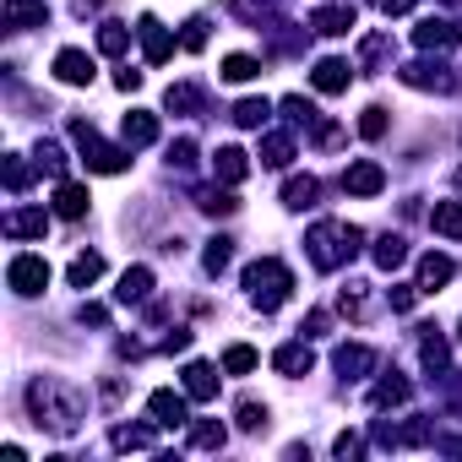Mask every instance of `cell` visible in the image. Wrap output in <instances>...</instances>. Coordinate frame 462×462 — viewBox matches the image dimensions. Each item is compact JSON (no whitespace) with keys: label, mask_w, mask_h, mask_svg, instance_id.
Returning a JSON list of instances; mask_svg holds the SVG:
<instances>
[{"label":"cell","mask_w":462,"mask_h":462,"mask_svg":"<svg viewBox=\"0 0 462 462\" xmlns=\"http://www.w3.org/2000/svg\"><path fill=\"white\" fill-rule=\"evenodd\" d=\"M28 413H33V424L50 430V435H77L82 419H88V397H82L77 386L55 381V375H33V381H28Z\"/></svg>","instance_id":"1"},{"label":"cell","mask_w":462,"mask_h":462,"mask_svg":"<svg viewBox=\"0 0 462 462\" xmlns=\"http://www.w3.org/2000/svg\"><path fill=\"white\" fill-rule=\"evenodd\" d=\"M305 245H310V262H316V273H337V267H348L354 256H359V245H365V228H354V223H337V217H321L310 235H305Z\"/></svg>","instance_id":"2"},{"label":"cell","mask_w":462,"mask_h":462,"mask_svg":"<svg viewBox=\"0 0 462 462\" xmlns=\"http://www.w3.org/2000/svg\"><path fill=\"white\" fill-rule=\"evenodd\" d=\"M245 289H251V305H256L262 316H273V310L294 294V273H289L278 256H262V262L245 267Z\"/></svg>","instance_id":"3"},{"label":"cell","mask_w":462,"mask_h":462,"mask_svg":"<svg viewBox=\"0 0 462 462\" xmlns=\"http://www.w3.org/2000/svg\"><path fill=\"white\" fill-rule=\"evenodd\" d=\"M71 142H77V152H82V163H88L93 174H120V169L131 163V147H109L88 120H71Z\"/></svg>","instance_id":"4"},{"label":"cell","mask_w":462,"mask_h":462,"mask_svg":"<svg viewBox=\"0 0 462 462\" xmlns=\"http://www.w3.org/2000/svg\"><path fill=\"white\" fill-rule=\"evenodd\" d=\"M6 283H12V294L39 300V294L50 289V262L33 256V251H23V256H12V267H6Z\"/></svg>","instance_id":"5"},{"label":"cell","mask_w":462,"mask_h":462,"mask_svg":"<svg viewBox=\"0 0 462 462\" xmlns=\"http://www.w3.org/2000/svg\"><path fill=\"white\" fill-rule=\"evenodd\" d=\"M147 413L158 430H190V392H174V386H158L147 397Z\"/></svg>","instance_id":"6"},{"label":"cell","mask_w":462,"mask_h":462,"mask_svg":"<svg viewBox=\"0 0 462 462\" xmlns=\"http://www.w3.org/2000/svg\"><path fill=\"white\" fill-rule=\"evenodd\" d=\"M397 77H402V88H413V93H451V88H457V77H451L440 60H408Z\"/></svg>","instance_id":"7"},{"label":"cell","mask_w":462,"mask_h":462,"mask_svg":"<svg viewBox=\"0 0 462 462\" xmlns=\"http://www.w3.org/2000/svg\"><path fill=\"white\" fill-rule=\"evenodd\" d=\"M413 44H419L424 55H446V50H457V44H462V28H457V23H446V17H424V23L413 28Z\"/></svg>","instance_id":"8"},{"label":"cell","mask_w":462,"mask_h":462,"mask_svg":"<svg viewBox=\"0 0 462 462\" xmlns=\"http://www.w3.org/2000/svg\"><path fill=\"white\" fill-rule=\"evenodd\" d=\"M343 190H348V196H381V190H386V169H381L375 158H359V163L343 169Z\"/></svg>","instance_id":"9"},{"label":"cell","mask_w":462,"mask_h":462,"mask_svg":"<svg viewBox=\"0 0 462 462\" xmlns=\"http://www.w3.org/2000/svg\"><path fill=\"white\" fill-rule=\"evenodd\" d=\"M136 33H142V55H147V66L174 60V33H169L158 17H142V23H136Z\"/></svg>","instance_id":"10"},{"label":"cell","mask_w":462,"mask_h":462,"mask_svg":"<svg viewBox=\"0 0 462 462\" xmlns=\"http://www.w3.org/2000/svg\"><path fill=\"white\" fill-rule=\"evenodd\" d=\"M332 365H337V375H343V381H365V375L381 365V354H375V348H365V343H343V348L332 354Z\"/></svg>","instance_id":"11"},{"label":"cell","mask_w":462,"mask_h":462,"mask_svg":"<svg viewBox=\"0 0 462 462\" xmlns=\"http://www.w3.org/2000/svg\"><path fill=\"white\" fill-rule=\"evenodd\" d=\"M273 370H278V375H289V381H300V375H310V370H316V354H310V337H300V343H283V348L273 354Z\"/></svg>","instance_id":"12"},{"label":"cell","mask_w":462,"mask_h":462,"mask_svg":"<svg viewBox=\"0 0 462 462\" xmlns=\"http://www.w3.org/2000/svg\"><path fill=\"white\" fill-rule=\"evenodd\" d=\"M0 23H6L12 33L44 28V23H50V6H44V0H6V6H0Z\"/></svg>","instance_id":"13"},{"label":"cell","mask_w":462,"mask_h":462,"mask_svg":"<svg viewBox=\"0 0 462 462\" xmlns=\"http://www.w3.org/2000/svg\"><path fill=\"white\" fill-rule=\"evenodd\" d=\"M93 71H98V66H93L88 50H60V55H55V77H60L66 88H88Z\"/></svg>","instance_id":"14"},{"label":"cell","mask_w":462,"mask_h":462,"mask_svg":"<svg viewBox=\"0 0 462 462\" xmlns=\"http://www.w3.org/2000/svg\"><path fill=\"white\" fill-rule=\"evenodd\" d=\"M6 235H12V240H44V235H50V212H44V207H17V212L6 217Z\"/></svg>","instance_id":"15"},{"label":"cell","mask_w":462,"mask_h":462,"mask_svg":"<svg viewBox=\"0 0 462 462\" xmlns=\"http://www.w3.org/2000/svg\"><path fill=\"white\" fill-rule=\"evenodd\" d=\"M120 142L136 152V147H152L158 142V115H147V109H131L125 120H120Z\"/></svg>","instance_id":"16"},{"label":"cell","mask_w":462,"mask_h":462,"mask_svg":"<svg viewBox=\"0 0 462 462\" xmlns=\"http://www.w3.org/2000/svg\"><path fill=\"white\" fill-rule=\"evenodd\" d=\"M451 273H457V262H451V256H440V251L419 256V294H440V289L451 283Z\"/></svg>","instance_id":"17"},{"label":"cell","mask_w":462,"mask_h":462,"mask_svg":"<svg viewBox=\"0 0 462 462\" xmlns=\"http://www.w3.org/2000/svg\"><path fill=\"white\" fill-rule=\"evenodd\" d=\"M88 207H93V196H88V185H77V180H60L55 185V217H88Z\"/></svg>","instance_id":"18"},{"label":"cell","mask_w":462,"mask_h":462,"mask_svg":"<svg viewBox=\"0 0 462 462\" xmlns=\"http://www.w3.org/2000/svg\"><path fill=\"white\" fill-rule=\"evenodd\" d=\"M115 300H120V305H147V300H152V267H125Z\"/></svg>","instance_id":"19"},{"label":"cell","mask_w":462,"mask_h":462,"mask_svg":"<svg viewBox=\"0 0 462 462\" xmlns=\"http://www.w3.org/2000/svg\"><path fill=\"white\" fill-rule=\"evenodd\" d=\"M419 359H424V370H430V375H446V359H451V348H446L440 327H419Z\"/></svg>","instance_id":"20"},{"label":"cell","mask_w":462,"mask_h":462,"mask_svg":"<svg viewBox=\"0 0 462 462\" xmlns=\"http://www.w3.org/2000/svg\"><path fill=\"white\" fill-rule=\"evenodd\" d=\"M212 174H217L223 185H240V180L251 174V158H245L240 147H217V152H212Z\"/></svg>","instance_id":"21"},{"label":"cell","mask_w":462,"mask_h":462,"mask_svg":"<svg viewBox=\"0 0 462 462\" xmlns=\"http://www.w3.org/2000/svg\"><path fill=\"white\" fill-rule=\"evenodd\" d=\"M392 55H397L392 33H365V39H359V71H381Z\"/></svg>","instance_id":"22"},{"label":"cell","mask_w":462,"mask_h":462,"mask_svg":"<svg viewBox=\"0 0 462 462\" xmlns=\"http://www.w3.org/2000/svg\"><path fill=\"white\" fill-rule=\"evenodd\" d=\"M310 82H316V93H348L354 71H348V60H316Z\"/></svg>","instance_id":"23"},{"label":"cell","mask_w":462,"mask_h":462,"mask_svg":"<svg viewBox=\"0 0 462 462\" xmlns=\"http://www.w3.org/2000/svg\"><path fill=\"white\" fill-rule=\"evenodd\" d=\"M256 158H262V169H289V163H294V136H289V131H267Z\"/></svg>","instance_id":"24"},{"label":"cell","mask_w":462,"mask_h":462,"mask_svg":"<svg viewBox=\"0 0 462 462\" xmlns=\"http://www.w3.org/2000/svg\"><path fill=\"white\" fill-rule=\"evenodd\" d=\"M185 392H190V402H217V370L212 365H185Z\"/></svg>","instance_id":"25"},{"label":"cell","mask_w":462,"mask_h":462,"mask_svg":"<svg viewBox=\"0 0 462 462\" xmlns=\"http://www.w3.org/2000/svg\"><path fill=\"white\" fill-rule=\"evenodd\" d=\"M109 446L115 451H158V430H147V424H115Z\"/></svg>","instance_id":"26"},{"label":"cell","mask_w":462,"mask_h":462,"mask_svg":"<svg viewBox=\"0 0 462 462\" xmlns=\"http://www.w3.org/2000/svg\"><path fill=\"white\" fill-rule=\"evenodd\" d=\"M316 196H321V180H316V174H294V180L283 185V207H289V212L316 207Z\"/></svg>","instance_id":"27"},{"label":"cell","mask_w":462,"mask_h":462,"mask_svg":"<svg viewBox=\"0 0 462 462\" xmlns=\"http://www.w3.org/2000/svg\"><path fill=\"white\" fill-rule=\"evenodd\" d=\"M98 278H104V256H98V251L71 256V267H66V283H71V289H93Z\"/></svg>","instance_id":"28"},{"label":"cell","mask_w":462,"mask_h":462,"mask_svg":"<svg viewBox=\"0 0 462 462\" xmlns=\"http://www.w3.org/2000/svg\"><path fill=\"white\" fill-rule=\"evenodd\" d=\"M408 397H413V386H408L397 370H392V375H381V381L370 386V408H397V402H408Z\"/></svg>","instance_id":"29"},{"label":"cell","mask_w":462,"mask_h":462,"mask_svg":"<svg viewBox=\"0 0 462 462\" xmlns=\"http://www.w3.org/2000/svg\"><path fill=\"white\" fill-rule=\"evenodd\" d=\"M430 228L440 240H462V201H435L430 207Z\"/></svg>","instance_id":"30"},{"label":"cell","mask_w":462,"mask_h":462,"mask_svg":"<svg viewBox=\"0 0 462 462\" xmlns=\"http://www.w3.org/2000/svg\"><path fill=\"white\" fill-rule=\"evenodd\" d=\"M310 28L327 33V39H343V33L354 28V6H321V12L310 17Z\"/></svg>","instance_id":"31"},{"label":"cell","mask_w":462,"mask_h":462,"mask_svg":"<svg viewBox=\"0 0 462 462\" xmlns=\"http://www.w3.org/2000/svg\"><path fill=\"white\" fill-rule=\"evenodd\" d=\"M163 109H169V115H201V88H196V82H174V88L163 93Z\"/></svg>","instance_id":"32"},{"label":"cell","mask_w":462,"mask_h":462,"mask_svg":"<svg viewBox=\"0 0 462 462\" xmlns=\"http://www.w3.org/2000/svg\"><path fill=\"white\" fill-rule=\"evenodd\" d=\"M370 256H375V267H381V273H397V267L408 262V240H402V235H381Z\"/></svg>","instance_id":"33"},{"label":"cell","mask_w":462,"mask_h":462,"mask_svg":"<svg viewBox=\"0 0 462 462\" xmlns=\"http://www.w3.org/2000/svg\"><path fill=\"white\" fill-rule=\"evenodd\" d=\"M33 163H39V174H50V180H66V169H71V158H66V147H60V142H39Z\"/></svg>","instance_id":"34"},{"label":"cell","mask_w":462,"mask_h":462,"mask_svg":"<svg viewBox=\"0 0 462 462\" xmlns=\"http://www.w3.org/2000/svg\"><path fill=\"white\" fill-rule=\"evenodd\" d=\"M223 440H228V430H223L217 419H201V424H190V435H185L190 451H217Z\"/></svg>","instance_id":"35"},{"label":"cell","mask_w":462,"mask_h":462,"mask_svg":"<svg viewBox=\"0 0 462 462\" xmlns=\"http://www.w3.org/2000/svg\"><path fill=\"white\" fill-rule=\"evenodd\" d=\"M196 207H201L207 217H228V212H240V201H235V190H217V185H207V190H196Z\"/></svg>","instance_id":"36"},{"label":"cell","mask_w":462,"mask_h":462,"mask_svg":"<svg viewBox=\"0 0 462 462\" xmlns=\"http://www.w3.org/2000/svg\"><path fill=\"white\" fill-rule=\"evenodd\" d=\"M267 120H273V104H267V98H240V104H235V125L262 131Z\"/></svg>","instance_id":"37"},{"label":"cell","mask_w":462,"mask_h":462,"mask_svg":"<svg viewBox=\"0 0 462 462\" xmlns=\"http://www.w3.org/2000/svg\"><path fill=\"white\" fill-rule=\"evenodd\" d=\"M256 365H262V359H256L251 343H228V348H223V370H228V375H251Z\"/></svg>","instance_id":"38"},{"label":"cell","mask_w":462,"mask_h":462,"mask_svg":"<svg viewBox=\"0 0 462 462\" xmlns=\"http://www.w3.org/2000/svg\"><path fill=\"white\" fill-rule=\"evenodd\" d=\"M337 310L354 316V321H365V316H370V294H365V283H343V289H337Z\"/></svg>","instance_id":"39"},{"label":"cell","mask_w":462,"mask_h":462,"mask_svg":"<svg viewBox=\"0 0 462 462\" xmlns=\"http://www.w3.org/2000/svg\"><path fill=\"white\" fill-rule=\"evenodd\" d=\"M262 77V60L256 55H228L223 60V82H256Z\"/></svg>","instance_id":"40"},{"label":"cell","mask_w":462,"mask_h":462,"mask_svg":"<svg viewBox=\"0 0 462 462\" xmlns=\"http://www.w3.org/2000/svg\"><path fill=\"white\" fill-rule=\"evenodd\" d=\"M228 262H235V240H223V235H217V240H207V251H201V267L217 278Z\"/></svg>","instance_id":"41"},{"label":"cell","mask_w":462,"mask_h":462,"mask_svg":"<svg viewBox=\"0 0 462 462\" xmlns=\"http://www.w3.org/2000/svg\"><path fill=\"white\" fill-rule=\"evenodd\" d=\"M98 50H104V55H125V50H131V28H125V23H104V28H98Z\"/></svg>","instance_id":"42"},{"label":"cell","mask_w":462,"mask_h":462,"mask_svg":"<svg viewBox=\"0 0 462 462\" xmlns=\"http://www.w3.org/2000/svg\"><path fill=\"white\" fill-rule=\"evenodd\" d=\"M283 120H289V125H316L321 115H316V104H310V98L289 93V98H283Z\"/></svg>","instance_id":"43"},{"label":"cell","mask_w":462,"mask_h":462,"mask_svg":"<svg viewBox=\"0 0 462 462\" xmlns=\"http://www.w3.org/2000/svg\"><path fill=\"white\" fill-rule=\"evenodd\" d=\"M386 125H392V115H386L381 104H370V109L359 115V136H365V142H381V136H386Z\"/></svg>","instance_id":"44"},{"label":"cell","mask_w":462,"mask_h":462,"mask_svg":"<svg viewBox=\"0 0 462 462\" xmlns=\"http://www.w3.org/2000/svg\"><path fill=\"white\" fill-rule=\"evenodd\" d=\"M267 424H273L267 402H251V397H245V402H240V430H245V435H262Z\"/></svg>","instance_id":"45"},{"label":"cell","mask_w":462,"mask_h":462,"mask_svg":"<svg viewBox=\"0 0 462 462\" xmlns=\"http://www.w3.org/2000/svg\"><path fill=\"white\" fill-rule=\"evenodd\" d=\"M0 174H6V190H12V196H23V190L33 185V169H28L23 158H6V163H0Z\"/></svg>","instance_id":"46"},{"label":"cell","mask_w":462,"mask_h":462,"mask_svg":"<svg viewBox=\"0 0 462 462\" xmlns=\"http://www.w3.org/2000/svg\"><path fill=\"white\" fill-rule=\"evenodd\" d=\"M169 163H174V169H190V163H196V142H190V136L169 142Z\"/></svg>","instance_id":"47"},{"label":"cell","mask_w":462,"mask_h":462,"mask_svg":"<svg viewBox=\"0 0 462 462\" xmlns=\"http://www.w3.org/2000/svg\"><path fill=\"white\" fill-rule=\"evenodd\" d=\"M327 332H332V316L327 310H310L305 327H300V337H327Z\"/></svg>","instance_id":"48"},{"label":"cell","mask_w":462,"mask_h":462,"mask_svg":"<svg viewBox=\"0 0 462 462\" xmlns=\"http://www.w3.org/2000/svg\"><path fill=\"white\" fill-rule=\"evenodd\" d=\"M386 300H392V310L402 316V310H413V300H419V283H413V289H408V283H397V289H392Z\"/></svg>","instance_id":"49"},{"label":"cell","mask_w":462,"mask_h":462,"mask_svg":"<svg viewBox=\"0 0 462 462\" xmlns=\"http://www.w3.org/2000/svg\"><path fill=\"white\" fill-rule=\"evenodd\" d=\"M180 44H185V50H201V44H207V23H201V17H190V23H185V39H180Z\"/></svg>","instance_id":"50"},{"label":"cell","mask_w":462,"mask_h":462,"mask_svg":"<svg viewBox=\"0 0 462 462\" xmlns=\"http://www.w3.org/2000/svg\"><path fill=\"white\" fill-rule=\"evenodd\" d=\"M77 321H82V327H109V310H104V305H93V300H88V305H82V310H77Z\"/></svg>","instance_id":"51"},{"label":"cell","mask_w":462,"mask_h":462,"mask_svg":"<svg viewBox=\"0 0 462 462\" xmlns=\"http://www.w3.org/2000/svg\"><path fill=\"white\" fill-rule=\"evenodd\" d=\"M332 451H337V457H359V451H365V440H359L354 430H343V435L332 440Z\"/></svg>","instance_id":"52"},{"label":"cell","mask_w":462,"mask_h":462,"mask_svg":"<svg viewBox=\"0 0 462 462\" xmlns=\"http://www.w3.org/2000/svg\"><path fill=\"white\" fill-rule=\"evenodd\" d=\"M185 348H190V332H185V327H174V332L163 337V354H185Z\"/></svg>","instance_id":"53"},{"label":"cell","mask_w":462,"mask_h":462,"mask_svg":"<svg viewBox=\"0 0 462 462\" xmlns=\"http://www.w3.org/2000/svg\"><path fill=\"white\" fill-rule=\"evenodd\" d=\"M375 6H381L386 17H408V12H413V0H375Z\"/></svg>","instance_id":"54"},{"label":"cell","mask_w":462,"mask_h":462,"mask_svg":"<svg viewBox=\"0 0 462 462\" xmlns=\"http://www.w3.org/2000/svg\"><path fill=\"white\" fill-rule=\"evenodd\" d=\"M115 88H120V93H136V88H142V71H120Z\"/></svg>","instance_id":"55"},{"label":"cell","mask_w":462,"mask_h":462,"mask_svg":"<svg viewBox=\"0 0 462 462\" xmlns=\"http://www.w3.org/2000/svg\"><path fill=\"white\" fill-rule=\"evenodd\" d=\"M82 6H104V0H82Z\"/></svg>","instance_id":"56"},{"label":"cell","mask_w":462,"mask_h":462,"mask_svg":"<svg viewBox=\"0 0 462 462\" xmlns=\"http://www.w3.org/2000/svg\"><path fill=\"white\" fill-rule=\"evenodd\" d=\"M457 185H462V169H457Z\"/></svg>","instance_id":"57"},{"label":"cell","mask_w":462,"mask_h":462,"mask_svg":"<svg viewBox=\"0 0 462 462\" xmlns=\"http://www.w3.org/2000/svg\"><path fill=\"white\" fill-rule=\"evenodd\" d=\"M457 337H462V332H457Z\"/></svg>","instance_id":"58"}]
</instances>
